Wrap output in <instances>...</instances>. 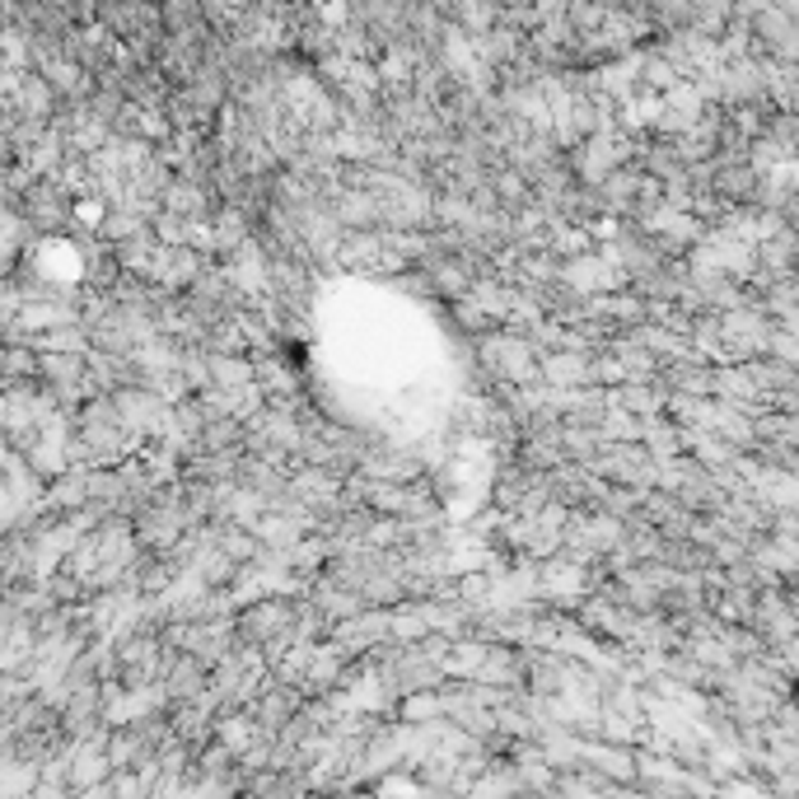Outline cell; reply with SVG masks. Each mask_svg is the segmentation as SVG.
Returning a JSON list of instances; mask_svg holds the SVG:
<instances>
[{
  "label": "cell",
  "mask_w": 799,
  "mask_h": 799,
  "mask_svg": "<svg viewBox=\"0 0 799 799\" xmlns=\"http://www.w3.org/2000/svg\"><path fill=\"white\" fill-rule=\"evenodd\" d=\"M589 468L608 481H618V487H636V491L659 487V458L645 450V440H603V450L593 454Z\"/></svg>",
  "instance_id": "6da1fadb"
},
{
  "label": "cell",
  "mask_w": 799,
  "mask_h": 799,
  "mask_svg": "<svg viewBox=\"0 0 799 799\" xmlns=\"http://www.w3.org/2000/svg\"><path fill=\"white\" fill-rule=\"evenodd\" d=\"M706 108H711V99L701 95V85H674L659 95V118H655V136H683L692 132V126L706 118Z\"/></svg>",
  "instance_id": "7a4b0ae2"
},
{
  "label": "cell",
  "mask_w": 799,
  "mask_h": 799,
  "mask_svg": "<svg viewBox=\"0 0 799 799\" xmlns=\"http://www.w3.org/2000/svg\"><path fill=\"white\" fill-rule=\"evenodd\" d=\"M753 626L767 636V645H786L790 636H799V618L786 599V589H762L757 593V618Z\"/></svg>",
  "instance_id": "3957f363"
},
{
  "label": "cell",
  "mask_w": 799,
  "mask_h": 799,
  "mask_svg": "<svg viewBox=\"0 0 799 799\" xmlns=\"http://www.w3.org/2000/svg\"><path fill=\"white\" fill-rule=\"evenodd\" d=\"M589 360L593 351H543V379L556 384V388H585L589 384Z\"/></svg>",
  "instance_id": "277c9868"
},
{
  "label": "cell",
  "mask_w": 799,
  "mask_h": 799,
  "mask_svg": "<svg viewBox=\"0 0 799 799\" xmlns=\"http://www.w3.org/2000/svg\"><path fill=\"white\" fill-rule=\"evenodd\" d=\"M645 450L655 458H674V454H687V431L683 421H668V417H645Z\"/></svg>",
  "instance_id": "5b68a950"
}]
</instances>
